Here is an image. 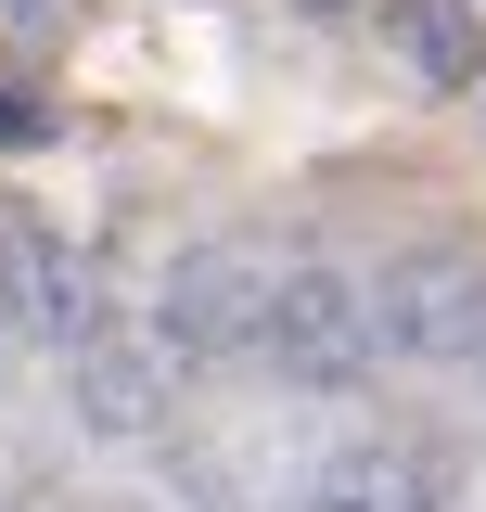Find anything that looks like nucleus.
<instances>
[{
  "mask_svg": "<svg viewBox=\"0 0 486 512\" xmlns=\"http://www.w3.org/2000/svg\"><path fill=\"white\" fill-rule=\"evenodd\" d=\"M269 256L256 244H192L167 269V295H154V333L180 346V359H256L269 346Z\"/></svg>",
  "mask_w": 486,
  "mask_h": 512,
  "instance_id": "2",
  "label": "nucleus"
},
{
  "mask_svg": "<svg viewBox=\"0 0 486 512\" xmlns=\"http://www.w3.org/2000/svg\"><path fill=\"white\" fill-rule=\"evenodd\" d=\"M371 308H384V359H486V269L448 244L397 256L371 282Z\"/></svg>",
  "mask_w": 486,
  "mask_h": 512,
  "instance_id": "4",
  "label": "nucleus"
},
{
  "mask_svg": "<svg viewBox=\"0 0 486 512\" xmlns=\"http://www.w3.org/2000/svg\"><path fill=\"white\" fill-rule=\"evenodd\" d=\"M282 384H307V397H346V384L384 372V308H371L359 269H320V256H295L282 282H269V346H256Z\"/></svg>",
  "mask_w": 486,
  "mask_h": 512,
  "instance_id": "1",
  "label": "nucleus"
},
{
  "mask_svg": "<svg viewBox=\"0 0 486 512\" xmlns=\"http://www.w3.org/2000/svg\"><path fill=\"white\" fill-rule=\"evenodd\" d=\"M384 39L410 52V77H423V90H474V77H486L474 0H384Z\"/></svg>",
  "mask_w": 486,
  "mask_h": 512,
  "instance_id": "6",
  "label": "nucleus"
},
{
  "mask_svg": "<svg viewBox=\"0 0 486 512\" xmlns=\"http://www.w3.org/2000/svg\"><path fill=\"white\" fill-rule=\"evenodd\" d=\"M52 141V103L39 90H0V154H39Z\"/></svg>",
  "mask_w": 486,
  "mask_h": 512,
  "instance_id": "8",
  "label": "nucleus"
},
{
  "mask_svg": "<svg viewBox=\"0 0 486 512\" xmlns=\"http://www.w3.org/2000/svg\"><path fill=\"white\" fill-rule=\"evenodd\" d=\"M295 512H423V487H410L397 461H320Z\"/></svg>",
  "mask_w": 486,
  "mask_h": 512,
  "instance_id": "7",
  "label": "nucleus"
},
{
  "mask_svg": "<svg viewBox=\"0 0 486 512\" xmlns=\"http://www.w3.org/2000/svg\"><path fill=\"white\" fill-rule=\"evenodd\" d=\"M64 410H77V436H167V410H180V346L167 333H90V346H64Z\"/></svg>",
  "mask_w": 486,
  "mask_h": 512,
  "instance_id": "3",
  "label": "nucleus"
},
{
  "mask_svg": "<svg viewBox=\"0 0 486 512\" xmlns=\"http://www.w3.org/2000/svg\"><path fill=\"white\" fill-rule=\"evenodd\" d=\"M0 333H26V346H90V333H103L90 269H77L39 218H13V231H0Z\"/></svg>",
  "mask_w": 486,
  "mask_h": 512,
  "instance_id": "5",
  "label": "nucleus"
},
{
  "mask_svg": "<svg viewBox=\"0 0 486 512\" xmlns=\"http://www.w3.org/2000/svg\"><path fill=\"white\" fill-rule=\"evenodd\" d=\"M39 13H52V0H0V26H39Z\"/></svg>",
  "mask_w": 486,
  "mask_h": 512,
  "instance_id": "9",
  "label": "nucleus"
}]
</instances>
